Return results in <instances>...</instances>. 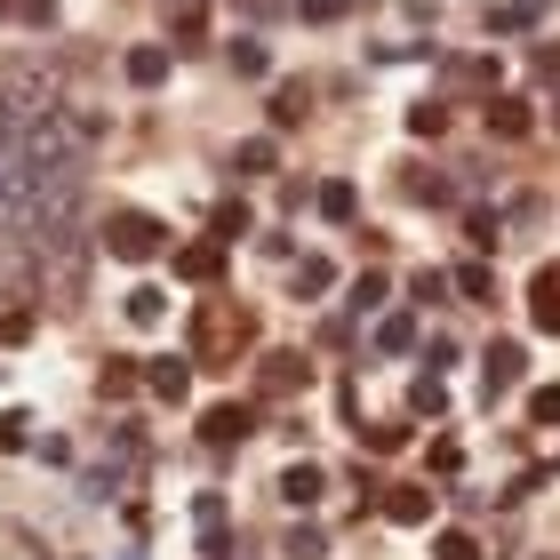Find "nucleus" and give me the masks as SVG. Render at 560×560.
Listing matches in <instances>:
<instances>
[{"instance_id":"4","label":"nucleus","mask_w":560,"mask_h":560,"mask_svg":"<svg viewBox=\"0 0 560 560\" xmlns=\"http://www.w3.org/2000/svg\"><path fill=\"white\" fill-rule=\"evenodd\" d=\"M105 248H113L120 265H152L168 248V224L152 217V209H113L105 217Z\"/></svg>"},{"instance_id":"42","label":"nucleus","mask_w":560,"mask_h":560,"mask_svg":"<svg viewBox=\"0 0 560 560\" xmlns=\"http://www.w3.org/2000/svg\"><path fill=\"white\" fill-rule=\"evenodd\" d=\"M192 521H200V528H233V521H224V497H217V489L192 497Z\"/></svg>"},{"instance_id":"12","label":"nucleus","mask_w":560,"mask_h":560,"mask_svg":"<svg viewBox=\"0 0 560 560\" xmlns=\"http://www.w3.org/2000/svg\"><path fill=\"white\" fill-rule=\"evenodd\" d=\"M280 497H289L296 513H313V504L328 497V472L313 465V456H304V465H289V472H280Z\"/></svg>"},{"instance_id":"27","label":"nucleus","mask_w":560,"mask_h":560,"mask_svg":"<svg viewBox=\"0 0 560 560\" xmlns=\"http://www.w3.org/2000/svg\"><path fill=\"white\" fill-rule=\"evenodd\" d=\"M409 409H417V417H448V385H441V376H417V385H409Z\"/></svg>"},{"instance_id":"7","label":"nucleus","mask_w":560,"mask_h":560,"mask_svg":"<svg viewBox=\"0 0 560 560\" xmlns=\"http://www.w3.org/2000/svg\"><path fill=\"white\" fill-rule=\"evenodd\" d=\"M521 376H528V352H521V337H497L489 352H480V393H489V409L504 393H521Z\"/></svg>"},{"instance_id":"3","label":"nucleus","mask_w":560,"mask_h":560,"mask_svg":"<svg viewBox=\"0 0 560 560\" xmlns=\"http://www.w3.org/2000/svg\"><path fill=\"white\" fill-rule=\"evenodd\" d=\"M40 113H57V65L48 57H0V120L24 129Z\"/></svg>"},{"instance_id":"5","label":"nucleus","mask_w":560,"mask_h":560,"mask_svg":"<svg viewBox=\"0 0 560 560\" xmlns=\"http://www.w3.org/2000/svg\"><path fill=\"white\" fill-rule=\"evenodd\" d=\"M0 304H40V248L0 241Z\"/></svg>"},{"instance_id":"22","label":"nucleus","mask_w":560,"mask_h":560,"mask_svg":"<svg viewBox=\"0 0 560 560\" xmlns=\"http://www.w3.org/2000/svg\"><path fill=\"white\" fill-rule=\"evenodd\" d=\"M248 233V200H217V217H209V241H224V248H233Z\"/></svg>"},{"instance_id":"14","label":"nucleus","mask_w":560,"mask_h":560,"mask_svg":"<svg viewBox=\"0 0 560 560\" xmlns=\"http://www.w3.org/2000/svg\"><path fill=\"white\" fill-rule=\"evenodd\" d=\"M168 65H176V48H129V57H120V72H129V89H161L168 81Z\"/></svg>"},{"instance_id":"34","label":"nucleus","mask_w":560,"mask_h":560,"mask_svg":"<svg viewBox=\"0 0 560 560\" xmlns=\"http://www.w3.org/2000/svg\"><path fill=\"white\" fill-rule=\"evenodd\" d=\"M352 9H369V0H296L304 24H337V16H352Z\"/></svg>"},{"instance_id":"18","label":"nucleus","mask_w":560,"mask_h":560,"mask_svg":"<svg viewBox=\"0 0 560 560\" xmlns=\"http://www.w3.org/2000/svg\"><path fill=\"white\" fill-rule=\"evenodd\" d=\"M137 369L144 361H105V369H96V393H105V400H137V385H144Z\"/></svg>"},{"instance_id":"16","label":"nucleus","mask_w":560,"mask_h":560,"mask_svg":"<svg viewBox=\"0 0 560 560\" xmlns=\"http://www.w3.org/2000/svg\"><path fill=\"white\" fill-rule=\"evenodd\" d=\"M168 9V33H176V57L185 48H200V24H209V0H161Z\"/></svg>"},{"instance_id":"19","label":"nucleus","mask_w":560,"mask_h":560,"mask_svg":"<svg viewBox=\"0 0 560 560\" xmlns=\"http://www.w3.org/2000/svg\"><path fill=\"white\" fill-rule=\"evenodd\" d=\"M224 57H233L241 81H265V72H272V57H265V40H257V33H241L233 48H224Z\"/></svg>"},{"instance_id":"43","label":"nucleus","mask_w":560,"mask_h":560,"mask_svg":"<svg viewBox=\"0 0 560 560\" xmlns=\"http://www.w3.org/2000/svg\"><path fill=\"white\" fill-rule=\"evenodd\" d=\"M200 560H233V528H200Z\"/></svg>"},{"instance_id":"26","label":"nucleus","mask_w":560,"mask_h":560,"mask_svg":"<svg viewBox=\"0 0 560 560\" xmlns=\"http://www.w3.org/2000/svg\"><path fill=\"white\" fill-rule=\"evenodd\" d=\"M448 81H456V89H497V57H456Z\"/></svg>"},{"instance_id":"44","label":"nucleus","mask_w":560,"mask_h":560,"mask_svg":"<svg viewBox=\"0 0 560 560\" xmlns=\"http://www.w3.org/2000/svg\"><path fill=\"white\" fill-rule=\"evenodd\" d=\"M432 472H441V480H448V472H465V448L441 441V448H432Z\"/></svg>"},{"instance_id":"33","label":"nucleus","mask_w":560,"mask_h":560,"mask_svg":"<svg viewBox=\"0 0 560 560\" xmlns=\"http://www.w3.org/2000/svg\"><path fill=\"white\" fill-rule=\"evenodd\" d=\"M120 313H129L137 328H152V320L168 313V296H161V289H129V304H120Z\"/></svg>"},{"instance_id":"9","label":"nucleus","mask_w":560,"mask_h":560,"mask_svg":"<svg viewBox=\"0 0 560 560\" xmlns=\"http://www.w3.org/2000/svg\"><path fill=\"white\" fill-rule=\"evenodd\" d=\"M528 320H537L545 337H560V257H545L528 272Z\"/></svg>"},{"instance_id":"13","label":"nucleus","mask_w":560,"mask_h":560,"mask_svg":"<svg viewBox=\"0 0 560 560\" xmlns=\"http://www.w3.org/2000/svg\"><path fill=\"white\" fill-rule=\"evenodd\" d=\"M528 129H537V113H528V96H489V137L521 144Z\"/></svg>"},{"instance_id":"21","label":"nucleus","mask_w":560,"mask_h":560,"mask_svg":"<svg viewBox=\"0 0 560 560\" xmlns=\"http://www.w3.org/2000/svg\"><path fill=\"white\" fill-rule=\"evenodd\" d=\"M289 289H296V296H328V289H337V265H328V257H304V265L289 272Z\"/></svg>"},{"instance_id":"25","label":"nucleus","mask_w":560,"mask_h":560,"mask_svg":"<svg viewBox=\"0 0 560 560\" xmlns=\"http://www.w3.org/2000/svg\"><path fill=\"white\" fill-rule=\"evenodd\" d=\"M280 552H289V560H320V552H328V528H313V521H296L289 537H280Z\"/></svg>"},{"instance_id":"39","label":"nucleus","mask_w":560,"mask_h":560,"mask_svg":"<svg viewBox=\"0 0 560 560\" xmlns=\"http://www.w3.org/2000/svg\"><path fill=\"white\" fill-rule=\"evenodd\" d=\"M528 424H560V385H537V393H528Z\"/></svg>"},{"instance_id":"40","label":"nucleus","mask_w":560,"mask_h":560,"mask_svg":"<svg viewBox=\"0 0 560 560\" xmlns=\"http://www.w3.org/2000/svg\"><path fill=\"white\" fill-rule=\"evenodd\" d=\"M0 448H33V417H24V409L0 417Z\"/></svg>"},{"instance_id":"2","label":"nucleus","mask_w":560,"mask_h":560,"mask_svg":"<svg viewBox=\"0 0 560 560\" xmlns=\"http://www.w3.org/2000/svg\"><path fill=\"white\" fill-rule=\"evenodd\" d=\"M257 345V313L248 304H192V369H241V352Z\"/></svg>"},{"instance_id":"1","label":"nucleus","mask_w":560,"mask_h":560,"mask_svg":"<svg viewBox=\"0 0 560 560\" xmlns=\"http://www.w3.org/2000/svg\"><path fill=\"white\" fill-rule=\"evenodd\" d=\"M33 248H40V304L48 313H81L89 304V257H96L89 233L65 217V224H40Z\"/></svg>"},{"instance_id":"20","label":"nucleus","mask_w":560,"mask_h":560,"mask_svg":"<svg viewBox=\"0 0 560 560\" xmlns=\"http://www.w3.org/2000/svg\"><path fill=\"white\" fill-rule=\"evenodd\" d=\"M313 200H320V217H328V224H352V209H361V192H352L345 176H328V185H320Z\"/></svg>"},{"instance_id":"45","label":"nucleus","mask_w":560,"mask_h":560,"mask_svg":"<svg viewBox=\"0 0 560 560\" xmlns=\"http://www.w3.org/2000/svg\"><path fill=\"white\" fill-rule=\"evenodd\" d=\"M552 120H560V81H552Z\"/></svg>"},{"instance_id":"29","label":"nucleus","mask_w":560,"mask_h":560,"mask_svg":"<svg viewBox=\"0 0 560 560\" xmlns=\"http://www.w3.org/2000/svg\"><path fill=\"white\" fill-rule=\"evenodd\" d=\"M432 560H480V537L472 528H441V537H432Z\"/></svg>"},{"instance_id":"17","label":"nucleus","mask_w":560,"mask_h":560,"mask_svg":"<svg viewBox=\"0 0 560 560\" xmlns=\"http://www.w3.org/2000/svg\"><path fill=\"white\" fill-rule=\"evenodd\" d=\"M304 113H313V89H304V81H280V89H272V129H304Z\"/></svg>"},{"instance_id":"36","label":"nucleus","mask_w":560,"mask_h":560,"mask_svg":"<svg viewBox=\"0 0 560 560\" xmlns=\"http://www.w3.org/2000/svg\"><path fill=\"white\" fill-rule=\"evenodd\" d=\"M528 16H537V0H504V9H489V33H521Z\"/></svg>"},{"instance_id":"10","label":"nucleus","mask_w":560,"mask_h":560,"mask_svg":"<svg viewBox=\"0 0 560 560\" xmlns=\"http://www.w3.org/2000/svg\"><path fill=\"white\" fill-rule=\"evenodd\" d=\"M176 280L217 289V280H224V241H185V248H176Z\"/></svg>"},{"instance_id":"31","label":"nucleus","mask_w":560,"mask_h":560,"mask_svg":"<svg viewBox=\"0 0 560 560\" xmlns=\"http://www.w3.org/2000/svg\"><path fill=\"white\" fill-rule=\"evenodd\" d=\"M33 328H40L33 304H9V313H0V345H33Z\"/></svg>"},{"instance_id":"23","label":"nucleus","mask_w":560,"mask_h":560,"mask_svg":"<svg viewBox=\"0 0 560 560\" xmlns=\"http://www.w3.org/2000/svg\"><path fill=\"white\" fill-rule=\"evenodd\" d=\"M417 345V313H385L376 320V352H409Z\"/></svg>"},{"instance_id":"15","label":"nucleus","mask_w":560,"mask_h":560,"mask_svg":"<svg viewBox=\"0 0 560 560\" xmlns=\"http://www.w3.org/2000/svg\"><path fill=\"white\" fill-rule=\"evenodd\" d=\"M385 521L424 528V521H432V489H424V480H409V489H385Z\"/></svg>"},{"instance_id":"37","label":"nucleus","mask_w":560,"mask_h":560,"mask_svg":"<svg viewBox=\"0 0 560 560\" xmlns=\"http://www.w3.org/2000/svg\"><path fill=\"white\" fill-rule=\"evenodd\" d=\"M0 16H9V24H48L57 0H0Z\"/></svg>"},{"instance_id":"24","label":"nucleus","mask_w":560,"mask_h":560,"mask_svg":"<svg viewBox=\"0 0 560 560\" xmlns=\"http://www.w3.org/2000/svg\"><path fill=\"white\" fill-rule=\"evenodd\" d=\"M465 241L480 248V257H489V248L504 241V217H497V209H465Z\"/></svg>"},{"instance_id":"30","label":"nucleus","mask_w":560,"mask_h":560,"mask_svg":"<svg viewBox=\"0 0 560 560\" xmlns=\"http://www.w3.org/2000/svg\"><path fill=\"white\" fill-rule=\"evenodd\" d=\"M385 296H393V280L376 272V265H369L361 280H352V313H376V304H385Z\"/></svg>"},{"instance_id":"32","label":"nucleus","mask_w":560,"mask_h":560,"mask_svg":"<svg viewBox=\"0 0 560 560\" xmlns=\"http://www.w3.org/2000/svg\"><path fill=\"white\" fill-rule=\"evenodd\" d=\"M448 280H456V289H465L472 304H480V296H497V265H456Z\"/></svg>"},{"instance_id":"35","label":"nucleus","mask_w":560,"mask_h":560,"mask_svg":"<svg viewBox=\"0 0 560 560\" xmlns=\"http://www.w3.org/2000/svg\"><path fill=\"white\" fill-rule=\"evenodd\" d=\"M409 129H417V137H441V129H448V105H441V96H424V105H409Z\"/></svg>"},{"instance_id":"6","label":"nucleus","mask_w":560,"mask_h":560,"mask_svg":"<svg viewBox=\"0 0 560 560\" xmlns=\"http://www.w3.org/2000/svg\"><path fill=\"white\" fill-rule=\"evenodd\" d=\"M257 424H265V400H217V409L200 417V441L209 448H241Z\"/></svg>"},{"instance_id":"38","label":"nucleus","mask_w":560,"mask_h":560,"mask_svg":"<svg viewBox=\"0 0 560 560\" xmlns=\"http://www.w3.org/2000/svg\"><path fill=\"white\" fill-rule=\"evenodd\" d=\"M448 289H456V280H448V272H432V265H424V272L409 280V296H417V304H441Z\"/></svg>"},{"instance_id":"11","label":"nucleus","mask_w":560,"mask_h":560,"mask_svg":"<svg viewBox=\"0 0 560 560\" xmlns=\"http://www.w3.org/2000/svg\"><path fill=\"white\" fill-rule=\"evenodd\" d=\"M144 393H152V400H185V393H192V361H176V352L144 361Z\"/></svg>"},{"instance_id":"41","label":"nucleus","mask_w":560,"mask_h":560,"mask_svg":"<svg viewBox=\"0 0 560 560\" xmlns=\"http://www.w3.org/2000/svg\"><path fill=\"white\" fill-rule=\"evenodd\" d=\"M361 441H369V456H393L400 441H409V424H376V432H361Z\"/></svg>"},{"instance_id":"28","label":"nucleus","mask_w":560,"mask_h":560,"mask_svg":"<svg viewBox=\"0 0 560 560\" xmlns=\"http://www.w3.org/2000/svg\"><path fill=\"white\" fill-rule=\"evenodd\" d=\"M272 161H280V144H272V137H248V144L233 152V168H248V176H272Z\"/></svg>"},{"instance_id":"8","label":"nucleus","mask_w":560,"mask_h":560,"mask_svg":"<svg viewBox=\"0 0 560 560\" xmlns=\"http://www.w3.org/2000/svg\"><path fill=\"white\" fill-rule=\"evenodd\" d=\"M304 385H313L304 352H265V361H257V400H296Z\"/></svg>"}]
</instances>
